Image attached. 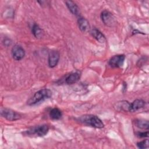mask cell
<instances>
[{
	"label": "cell",
	"instance_id": "1",
	"mask_svg": "<svg viewBox=\"0 0 149 149\" xmlns=\"http://www.w3.org/2000/svg\"><path fill=\"white\" fill-rule=\"evenodd\" d=\"M80 122L95 128H102L104 125L102 121L94 115H84L79 118Z\"/></svg>",
	"mask_w": 149,
	"mask_h": 149
},
{
	"label": "cell",
	"instance_id": "5",
	"mask_svg": "<svg viewBox=\"0 0 149 149\" xmlns=\"http://www.w3.org/2000/svg\"><path fill=\"white\" fill-rule=\"evenodd\" d=\"M101 18L102 22L107 26L112 27L116 23L115 17L111 12L108 10H104L101 14Z\"/></svg>",
	"mask_w": 149,
	"mask_h": 149
},
{
	"label": "cell",
	"instance_id": "17",
	"mask_svg": "<svg viewBox=\"0 0 149 149\" xmlns=\"http://www.w3.org/2000/svg\"><path fill=\"white\" fill-rule=\"evenodd\" d=\"M130 104L126 101H121L118 104V108H119L121 109V110L124 111H129Z\"/></svg>",
	"mask_w": 149,
	"mask_h": 149
},
{
	"label": "cell",
	"instance_id": "4",
	"mask_svg": "<svg viewBox=\"0 0 149 149\" xmlns=\"http://www.w3.org/2000/svg\"><path fill=\"white\" fill-rule=\"evenodd\" d=\"M1 115L2 117L9 121H15L19 119L21 115L19 113L9 108H1Z\"/></svg>",
	"mask_w": 149,
	"mask_h": 149
},
{
	"label": "cell",
	"instance_id": "16",
	"mask_svg": "<svg viewBox=\"0 0 149 149\" xmlns=\"http://www.w3.org/2000/svg\"><path fill=\"white\" fill-rule=\"evenodd\" d=\"M135 124L137 127L140 129H148L149 127V123H148V121L147 120H143V119L136 120Z\"/></svg>",
	"mask_w": 149,
	"mask_h": 149
},
{
	"label": "cell",
	"instance_id": "18",
	"mask_svg": "<svg viewBox=\"0 0 149 149\" xmlns=\"http://www.w3.org/2000/svg\"><path fill=\"white\" fill-rule=\"evenodd\" d=\"M137 147H138L139 148H141V149L148 148V146H149L148 140L147 139H146V140H143V141H141L138 142V143H137Z\"/></svg>",
	"mask_w": 149,
	"mask_h": 149
},
{
	"label": "cell",
	"instance_id": "6",
	"mask_svg": "<svg viewBox=\"0 0 149 149\" xmlns=\"http://www.w3.org/2000/svg\"><path fill=\"white\" fill-rule=\"evenodd\" d=\"M125 59L124 55H116L112 56L109 61V65L112 68L121 67Z\"/></svg>",
	"mask_w": 149,
	"mask_h": 149
},
{
	"label": "cell",
	"instance_id": "3",
	"mask_svg": "<svg viewBox=\"0 0 149 149\" xmlns=\"http://www.w3.org/2000/svg\"><path fill=\"white\" fill-rule=\"evenodd\" d=\"M49 130V127L47 125L37 126L31 128L25 132L26 134L33 137H42L47 134Z\"/></svg>",
	"mask_w": 149,
	"mask_h": 149
},
{
	"label": "cell",
	"instance_id": "7",
	"mask_svg": "<svg viewBox=\"0 0 149 149\" xmlns=\"http://www.w3.org/2000/svg\"><path fill=\"white\" fill-rule=\"evenodd\" d=\"M12 55L14 59L20 61L23 59L25 55L24 49L20 45H15L12 49Z\"/></svg>",
	"mask_w": 149,
	"mask_h": 149
},
{
	"label": "cell",
	"instance_id": "11",
	"mask_svg": "<svg viewBox=\"0 0 149 149\" xmlns=\"http://www.w3.org/2000/svg\"><path fill=\"white\" fill-rule=\"evenodd\" d=\"M65 3L66 6L68 7L69 11L73 14L76 16L79 15L80 11L78 6L74 3L73 1H65Z\"/></svg>",
	"mask_w": 149,
	"mask_h": 149
},
{
	"label": "cell",
	"instance_id": "14",
	"mask_svg": "<svg viewBox=\"0 0 149 149\" xmlns=\"http://www.w3.org/2000/svg\"><path fill=\"white\" fill-rule=\"evenodd\" d=\"M62 113L60 109L57 108H54L52 109L49 112V116L51 119L58 120L62 117Z\"/></svg>",
	"mask_w": 149,
	"mask_h": 149
},
{
	"label": "cell",
	"instance_id": "2",
	"mask_svg": "<svg viewBox=\"0 0 149 149\" xmlns=\"http://www.w3.org/2000/svg\"><path fill=\"white\" fill-rule=\"evenodd\" d=\"M52 96V91L47 88H44L36 92L34 95L27 101L29 105H35L41 101L49 98Z\"/></svg>",
	"mask_w": 149,
	"mask_h": 149
},
{
	"label": "cell",
	"instance_id": "19",
	"mask_svg": "<svg viewBox=\"0 0 149 149\" xmlns=\"http://www.w3.org/2000/svg\"><path fill=\"white\" fill-rule=\"evenodd\" d=\"M137 136L140 137H146L148 136V132H139L137 133Z\"/></svg>",
	"mask_w": 149,
	"mask_h": 149
},
{
	"label": "cell",
	"instance_id": "15",
	"mask_svg": "<svg viewBox=\"0 0 149 149\" xmlns=\"http://www.w3.org/2000/svg\"><path fill=\"white\" fill-rule=\"evenodd\" d=\"M32 33L36 38H41L44 35V31L38 25L34 24L32 27Z\"/></svg>",
	"mask_w": 149,
	"mask_h": 149
},
{
	"label": "cell",
	"instance_id": "10",
	"mask_svg": "<svg viewBox=\"0 0 149 149\" xmlns=\"http://www.w3.org/2000/svg\"><path fill=\"white\" fill-rule=\"evenodd\" d=\"M77 23L81 31L87 32L90 30V24L86 19L80 17L77 20Z\"/></svg>",
	"mask_w": 149,
	"mask_h": 149
},
{
	"label": "cell",
	"instance_id": "13",
	"mask_svg": "<svg viewBox=\"0 0 149 149\" xmlns=\"http://www.w3.org/2000/svg\"><path fill=\"white\" fill-rule=\"evenodd\" d=\"M91 36L100 42H104L106 41V38L104 34L98 30L96 29H92L91 31Z\"/></svg>",
	"mask_w": 149,
	"mask_h": 149
},
{
	"label": "cell",
	"instance_id": "9",
	"mask_svg": "<svg viewBox=\"0 0 149 149\" xmlns=\"http://www.w3.org/2000/svg\"><path fill=\"white\" fill-rule=\"evenodd\" d=\"M145 105V101L141 99H137L134 100L132 103L130 104L129 111L130 112H135Z\"/></svg>",
	"mask_w": 149,
	"mask_h": 149
},
{
	"label": "cell",
	"instance_id": "12",
	"mask_svg": "<svg viewBox=\"0 0 149 149\" xmlns=\"http://www.w3.org/2000/svg\"><path fill=\"white\" fill-rule=\"evenodd\" d=\"M80 77V73L79 72H76L69 74L65 79V81L68 84H72L76 83Z\"/></svg>",
	"mask_w": 149,
	"mask_h": 149
},
{
	"label": "cell",
	"instance_id": "8",
	"mask_svg": "<svg viewBox=\"0 0 149 149\" xmlns=\"http://www.w3.org/2000/svg\"><path fill=\"white\" fill-rule=\"evenodd\" d=\"M60 58L59 53L58 51L52 50L50 51L48 55V65L50 68L56 66L59 62Z\"/></svg>",
	"mask_w": 149,
	"mask_h": 149
}]
</instances>
